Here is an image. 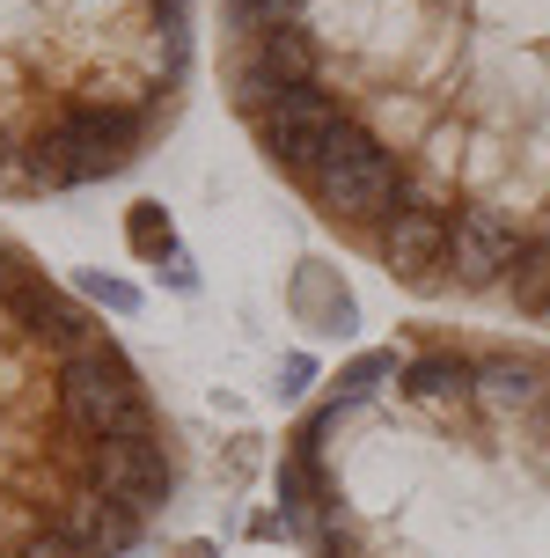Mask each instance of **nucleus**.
I'll return each instance as SVG.
<instances>
[{"instance_id":"1","label":"nucleus","mask_w":550,"mask_h":558,"mask_svg":"<svg viewBox=\"0 0 550 558\" xmlns=\"http://www.w3.org/2000/svg\"><path fill=\"white\" fill-rule=\"evenodd\" d=\"M220 82L353 257L550 331V0H220Z\"/></svg>"},{"instance_id":"2","label":"nucleus","mask_w":550,"mask_h":558,"mask_svg":"<svg viewBox=\"0 0 550 558\" xmlns=\"http://www.w3.org/2000/svg\"><path fill=\"white\" fill-rule=\"evenodd\" d=\"M272 485L308 558H550V345L404 324L286 426Z\"/></svg>"},{"instance_id":"3","label":"nucleus","mask_w":550,"mask_h":558,"mask_svg":"<svg viewBox=\"0 0 550 558\" xmlns=\"http://www.w3.org/2000/svg\"><path fill=\"white\" fill-rule=\"evenodd\" d=\"M176 500V434L103 316L0 228V558H125Z\"/></svg>"},{"instance_id":"4","label":"nucleus","mask_w":550,"mask_h":558,"mask_svg":"<svg viewBox=\"0 0 550 558\" xmlns=\"http://www.w3.org/2000/svg\"><path fill=\"white\" fill-rule=\"evenodd\" d=\"M198 0H0V198L110 184L184 118Z\"/></svg>"}]
</instances>
